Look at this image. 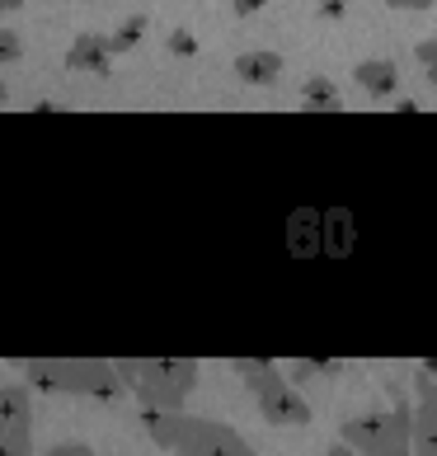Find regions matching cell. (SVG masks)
<instances>
[{"instance_id": "6da1fadb", "label": "cell", "mask_w": 437, "mask_h": 456, "mask_svg": "<svg viewBox=\"0 0 437 456\" xmlns=\"http://www.w3.org/2000/svg\"><path fill=\"white\" fill-rule=\"evenodd\" d=\"M235 371L249 381L259 414H263L273 428H306V424H311L306 395H301L296 386L287 381V371H282L278 362H268V358H240V362H235Z\"/></svg>"}, {"instance_id": "7a4b0ae2", "label": "cell", "mask_w": 437, "mask_h": 456, "mask_svg": "<svg viewBox=\"0 0 437 456\" xmlns=\"http://www.w3.org/2000/svg\"><path fill=\"white\" fill-rule=\"evenodd\" d=\"M339 443H348L358 456H414V437H409V404L395 400L391 410H372L348 419Z\"/></svg>"}, {"instance_id": "3957f363", "label": "cell", "mask_w": 437, "mask_h": 456, "mask_svg": "<svg viewBox=\"0 0 437 456\" xmlns=\"http://www.w3.org/2000/svg\"><path fill=\"white\" fill-rule=\"evenodd\" d=\"M193 386H198V362L193 358L137 362V377H132V391H137L142 410H189Z\"/></svg>"}, {"instance_id": "277c9868", "label": "cell", "mask_w": 437, "mask_h": 456, "mask_svg": "<svg viewBox=\"0 0 437 456\" xmlns=\"http://www.w3.org/2000/svg\"><path fill=\"white\" fill-rule=\"evenodd\" d=\"M174 456H259L235 428L216 424V419H193L183 424V437L174 443Z\"/></svg>"}, {"instance_id": "5b68a950", "label": "cell", "mask_w": 437, "mask_h": 456, "mask_svg": "<svg viewBox=\"0 0 437 456\" xmlns=\"http://www.w3.org/2000/svg\"><path fill=\"white\" fill-rule=\"evenodd\" d=\"M61 395L117 400V395H123V381H117L113 362H99V358H61Z\"/></svg>"}, {"instance_id": "8992f818", "label": "cell", "mask_w": 437, "mask_h": 456, "mask_svg": "<svg viewBox=\"0 0 437 456\" xmlns=\"http://www.w3.org/2000/svg\"><path fill=\"white\" fill-rule=\"evenodd\" d=\"M414 391H418V404H409L414 456H437V381L428 377V371H418Z\"/></svg>"}, {"instance_id": "52a82bcc", "label": "cell", "mask_w": 437, "mask_h": 456, "mask_svg": "<svg viewBox=\"0 0 437 456\" xmlns=\"http://www.w3.org/2000/svg\"><path fill=\"white\" fill-rule=\"evenodd\" d=\"M14 428H33V400L28 386H0V437Z\"/></svg>"}, {"instance_id": "ba28073f", "label": "cell", "mask_w": 437, "mask_h": 456, "mask_svg": "<svg viewBox=\"0 0 437 456\" xmlns=\"http://www.w3.org/2000/svg\"><path fill=\"white\" fill-rule=\"evenodd\" d=\"M352 80L372 94V99H391L395 90H400V66L395 61H385V57H376V61H362L358 71H352Z\"/></svg>"}, {"instance_id": "9c48e42d", "label": "cell", "mask_w": 437, "mask_h": 456, "mask_svg": "<svg viewBox=\"0 0 437 456\" xmlns=\"http://www.w3.org/2000/svg\"><path fill=\"white\" fill-rule=\"evenodd\" d=\"M235 76L245 86H273L282 76V57L278 53H245V57H235Z\"/></svg>"}, {"instance_id": "30bf717a", "label": "cell", "mask_w": 437, "mask_h": 456, "mask_svg": "<svg viewBox=\"0 0 437 456\" xmlns=\"http://www.w3.org/2000/svg\"><path fill=\"white\" fill-rule=\"evenodd\" d=\"M301 104H306V109H320V113H325V109L334 113V109H344V99H339V86H334L329 76H311L306 90H301Z\"/></svg>"}, {"instance_id": "8fae6325", "label": "cell", "mask_w": 437, "mask_h": 456, "mask_svg": "<svg viewBox=\"0 0 437 456\" xmlns=\"http://www.w3.org/2000/svg\"><path fill=\"white\" fill-rule=\"evenodd\" d=\"M109 57H113V47L104 43V38H80L76 47H71V66H80V71H104L109 66Z\"/></svg>"}, {"instance_id": "7c38bea8", "label": "cell", "mask_w": 437, "mask_h": 456, "mask_svg": "<svg viewBox=\"0 0 437 456\" xmlns=\"http://www.w3.org/2000/svg\"><path fill=\"white\" fill-rule=\"evenodd\" d=\"M0 456H33V428H14L0 437Z\"/></svg>"}, {"instance_id": "4fadbf2b", "label": "cell", "mask_w": 437, "mask_h": 456, "mask_svg": "<svg viewBox=\"0 0 437 456\" xmlns=\"http://www.w3.org/2000/svg\"><path fill=\"white\" fill-rule=\"evenodd\" d=\"M47 456H99V452L85 443H57V447H47Z\"/></svg>"}, {"instance_id": "5bb4252c", "label": "cell", "mask_w": 437, "mask_h": 456, "mask_svg": "<svg viewBox=\"0 0 437 456\" xmlns=\"http://www.w3.org/2000/svg\"><path fill=\"white\" fill-rule=\"evenodd\" d=\"M14 57H20V38L10 28H0V61H14Z\"/></svg>"}, {"instance_id": "9a60e30c", "label": "cell", "mask_w": 437, "mask_h": 456, "mask_svg": "<svg viewBox=\"0 0 437 456\" xmlns=\"http://www.w3.org/2000/svg\"><path fill=\"white\" fill-rule=\"evenodd\" d=\"M414 57L424 61V66H437V38H424V43L414 47Z\"/></svg>"}, {"instance_id": "2e32d148", "label": "cell", "mask_w": 437, "mask_h": 456, "mask_svg": "<svg viewBox=\"0 0 437 456\" xmlns=\"http://www.w3.org/2000/svg\"><path fill=\"white\" fill-rule=\"evenodd\" d=\"M385 5L391 10H433L437 0H385Z\"/></svg>"}, {"instance_id": "e0dca14e", "label": "cell", "mask_w": 437, "mask_h": 456, "mask_svg": "<svg viewBox=\"0 0 437 456\" xmlns=\"http://www.w3.org/2000/svg\"><path fill=\"white\" fill-rule=\"evenodd\" d=\"M170 47H174L179 57H189V53H193V38H189V33H174V38H170Z\"/></svg>"}, {"instance_id": "ac0fdd59", "label": "cell", "mask_w": 437, "mask_h": 456, "mask_svg": "<svg viewBox=\"0 0 437 456\" xmlns=\"http://www.w3.org/2000/svg\"><path fill=\"white\" fill-rule=\"evenodd\" d=\"M348 5H344V0H320V14H325V20H339V14H344Z\"/></svg>"}, {"instance_id": "d6986e66", "label": "cell", "mask_w": 437, "mask_h": 456, "mask_svg": "<svg viewBox=\"0 0 437 456\" xmlns=\"http://www.w3.org/2000/svg\"><path fill=\"white\" fill-rule=\"evenodd\" d=\"M263 5H268V0H235V14H255Z\"/></svg>"}, {"instance_id": "ffe728a7", "label": "cell", "mask_w": 437, "mask_h": 456, "mask_svg": "<svg viewBox=\"0 0 437 456\" xmlns=\"http://www.w3.org/2000/svg\"><path fill=\"white\" fill-rule=\"evenodd\" d=\"M325 456H358V452H352V447H348V443H334V447H329V452H325Z\"/></svg>"}, {"instance_id": "44dd1931", "label": "cell", "mask_w": 437, "mask_h": 456, "mask_svg": "<svg viewBox=\"0 0 437 456\" xmlns=\"http://www.w3.org/2000/svg\"><path fill=\"white\" fill-rule=\"evenodd\" d=\"M428 86L437 90V66H428Z\"/></svg>"}, {"instance_id": "7402d4cb", "label": "cell", "mask_w": 437, "mask_h": 456, "mask_svg": "<svg viewBox=\"0 0 437 456\" xmlns=\"http://www.w3.org/2000/svg\"><path fill=\"white\" fill-rule=\"evenodd\" d=\"M0 5H5V10H14V5H20V0H0Z\"/></svg>"}, {"instance_id": "603a6c76", "label": "cell", "mask_w": 437, "mask_h": 456, "mask_svg": "<svg viewBox=\"0 0 437 456\" xmlns=\"http://www.w3.org/2000/svg\"><path fill=\"white\" fill-rule=\"evenodd\" d=\"M0 104H5V86H0Z\"/></svg>"}]
</instances>
